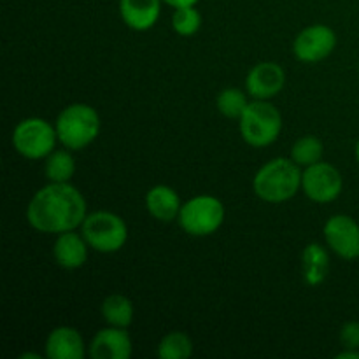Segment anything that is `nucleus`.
Masks as SVG:
<instances>
[{
    "mask_svg": "<svg viewBox=\"0 0 359 359\" xmlns=\"http://www.w3.org/2000/svg\"><path fill=\"white\" fill-rule=\"evenodd\" d=\"M88 205L79 189L70 182H49L30 200L27 219L42 233H65L83 224Z\"/></svg>",
    "mask_w": 359,
    "mask_h": 359,
    "instance_id": "obj_1",
    "label": "nucleus"
},
{
    "mask_svg": "<svg viewBox=\"0 0 359 359\" xmlns=\"http://www.w3.org/2000/svg\"><path fill=\"white\" fill-rule=\"evenodd\" d=\"M302 188L300 165L291 158H273L256 172L252 189L269 203H283L293 198Z\"/></svg>",
    "mask_w": 359,
    "mask_h": 359,
    "instance_id": "obj_2",
    "label": "nucleus"
},
{
    "mask_svg": "<svg viewBox=\"0 0 359 359\" xmlns=\"http://www.w3.org/2000/svg\"><path fill=\"white\" fill-rule=\"evenodd\" d=\"M55 126L65 149L81 151L100 133V116L91 105L72 104L60 112Z\"/></svg>",
    "mask_w": 359,
    "mask_h": 359,
    "instance_id": "obj_3",
    "label": "nucleus"
},
{
    "mask_svg": "<svg viewBox=\"0 0 359 359\" xmlns=\"http://www.w3.org/2000/svg\"><path fill=\"white\" fill-rule=\"evenodd\" d=\"M241 135L249 146L266 147L277 140L283 130V118L269 100H252L238 119Z\"/></svg>",
    "mask_w": 359,
    "mask_h": 359,
    "instance_id": "obj_4",
    "label": "nucleus"
},
{
    "mask_svg": "<svg viewBox=\"0 0 359 359\" xmlns=\"http://www.w3.org/2000/svg\"><path fill=\"white\" fill-rule=\"evenodd\" d=\"M81 233L91 249L104 255L118 252L128 241L126 223L114 212L98 210L88 214L81 224Z\"/></svg>",
    "mask_w": 359,
    "mask_h": 359,
    "instance_id": "obj_5",
    "label": "nucleus"
},
{
    "mask_svg": "<svg viewBox=\"0 0 359 359\" xmlns=\"http://www.w3.org/2000/svg\"><path fill=\"white\" fill-rule=\"evenodd\" d=\"M179 226L191 237H207L216 233L224 223V205L219 198L198 195L182 203Z\"/></svg>",
    "mask_w": 359,
    "mask_h": 359,
    "instance_id": "obj_6",
    "label": "nucleus"
},
{
    "mask_svg": "<svg viewBox=\"0 0 359 359\" xmlns=\"http://www.w3.org/2000/svg\"><path fill=\"white\" fill-rule=\"evenodd\" d=\"M56 140V126L42 118L23 119L13 132L14 149L27 160H42L49 156L55 151Z\"/></svg>",
    "mask_w": 359,
    "mask_h": 359,
    "instance_id": "obj_7",
    "label": "nucleus"
},
{
    "mask_svg": "<svg viewBox=\"0 0 359 359\" xmlns=\"http://www.w3.org/2000/svg\"><path fill=\"white\" fill-rule=\"evenodd\" d=\"M342 174L333 165L318 161L302 172V189L316 203H330L342 193Z\"/></svg>",
    "mask_w": 359,
    "mask_h": 359,
    "instance_id": "obj_8",
    "label": "nucleus"
},
{
    "mask_svg": "<svg viewBox=\"0 0 359 359\" xmlns=\"http://www.w3.org/2000/svg\"><path fill=\"white\" fill-rule=\"evenodd\" d=\"M337 46V34L328 25L304 28L293 42V53L300 62L316 63L328 58Z\"/></svg>",
    "mask_w": 359,
    "mask_h": 359,
    "instance_id": "obj_9",
    "label": "nucleus"
},
{
    "mask_svg": "<svg viewBox=\"0 0 359 359\" xmlns=\"http://www.w3.org/2000/svg\"><path fill=\"white\" fill-rule=\"evenodd\" d=\"M325 241L335 255L344 259L359 258V224L347 214L332 216L325 224Z\"/></svg>",
    "mask_w": 359,
    "mask_h": 359,
    "instance_id": "obj_10",
    "label": "nucleus"
},
{
    "mask_svg": "<svg viewBox=\"0 0 359 359\" xmlns=\"http://www.w3.org/2000/svg\"><path fill=\"white\" fill-rule=\"evenodd\" d=\"M286 72L276 62H262L249 70L245 77V90L256 100H270L283 91Z\"/></svg>",
    "mask_w": 359,
    "mask_h": 359,
    "instance_id": "obj_11",
    "label": "nucleus"
},
{
    "mask_svg": "<svg viewBox=\"0 0 359 359\" xmlns=\"http://www.w3.org/2000/svg\"><path fill=\"white\" fill-rule=\"evenodd\" d=\"M88 353L93 359H130L133 353L132 339L126 328L109 326L93 337Z\"/></svg>",
    "mask_w": 359,
    "mask_h": 359,
    "instance_id": "obj_12",
    "label": "nucleus"
},
{
    "mask_svg": "<svg viewBox=\"0 0 359 359\" xmlns=\"http://www.w3.org/2000/svg\"><path fill=\"white\" fill-rule=\"evenodd\" d=\"M163 0H119V14L132 30L146 32L156 25Z\"/></svg>",
    "mask_w": 359,
    "mask_h": 359,
    "instance_id": "obj_13",
    "label": "nucleus"
},
{
    "mask_svg": "<svg viewBox=\"0 0 359 359\" xmlns=\"http://www.w3.org/2000/svg\"><path fill=\"white\" fill-rule=\"evenodd\" d=\"M46 356L49 359H81L84 356V340L76 328L58 326L46 340Z\"/></svg>",
    "mask_w": 359,
    "mask_h": 359,
    "instance_id": "obj_14",
    "label": "nucleus"
},
{
    "mask_svg": "<svg viewBox=\"0 0 359 359\" xmlns=\"http://www.w3.org/2000/svg\"><path fill=\"white\" fill-rule=\"evenodd\" d=\"M88 242L84 241L83 233L76 231H65L60 233L53 245V256L60 266L67 270H76L86 263L88 259Z\"/></svg>",
    "mask_w": 359,
    "mask_h": 359,
    "instance_id": "obj_15",
    "label": "nucleus"
},
{
    "mask_svg": "<svg viewBox=\"0 0 359 359\" xmlns=\"http://www.w3.org/2000/svg\"><path fill=\"white\" fill-rule=\"evenodd\" d=\"M146 207L147 212L156 221H160V223H172V221L179 217L182 203L174 188L158 184L147 191Z\"/></svg>",
    "mask_w": 359,
    "mask_h": 359,
    "instance_id": "obj_16",
    "label": "nucleus"
},
{
    "mask_svg": "<svg viewBox=\"0 0 359 359\" xmlns=\"http://www.w3.org/2000/svg\"><path fill=\"white\" fill-rule=\"evenodd\" d=\"M302 269H304V280L309 286H319L325 283L330 272V256L321 244H309L302 255Z\"/></svg>",
    "mask_w": 359,
    "mask_h": 359,
    "instance_id": "obj_17",
    "label": "nucleus"
},
{
    "mask_svg": "<svg viewBox=\"0 0 359 359\" xmlns=\"http://www.w3.org/2000/svg\"><path fill=\"white\" fill-rule=\"evenodd\" d=\"M100 311L109 326L128 328L133 321V304L123 294H109L102 302Z\"/></svg>",
    "mask_w": 359,
    "mask_h": 359,
    "instance_id": "obj_18",
    "label": "nucleus"
},
{
    "mask_svg": "<svg viewBox=\"0 0 359 359\" xmlns=\"http://www.w3.org/2000/svg\"><path fill=\"white\" fill-rule=\"evenodd\" d=\"M74 172H76V160L69 151L55 149L49 156H46L44 174L49 182H69Z\"/></svg>",
    "mask_w": 359,
    "mask_h": 359,
    "instance_id": "obj_19",
    "label": "nucleus"
},
{
    "mask_svg": "<svg viewBox=\"0 0 359 359\" xmlns=\"http://www.w3.org/2000/svg\"><path fill=\"white\" fill-rule=\"evenodd\" d=\"M193 354V342L184 332L167 333L158 344L161 359H188Z\"/></svg>",
    "mask_w": 359,
    "mask_h": 359,
    "instance_id": "obj_20",
    "label": "nucleus"
},
{
    "mask_svg": "<svg viewBox=\"0 0 359 359\" xmlns=\"http://www.w3.org/2000/svg\"><path fill=\"white\" fill-rule=\"evenodd\" d=\"M323 153H325V146L321 140L314 135H305L293 144L290 158L300 167H311L321 161Z\"/></svg>",
    "mask_w": 359,
    "mask_h": 359,
    "instance_id": "obj_21",
    "label": "nucleus"
},
{
    "mask_svg": "<svg viewBox=\"0 0 359 359\" xmlns=\"http://www.w3.org/2000/svg\"><path fill=\"white\" fill-rule=\"evenodd\" d=\"M216 104L217 111L223 116H226L230 119H241V116L244 114L249 102L242 90H238V88H226V90H223L217 95Z\"/></svg>",
    "mask_w": 359,
    "mask_h": 359,
    "instance_id": "obj_22",
    "label": "nucleus"
},
{
    "mask_svg": "<svg viewBox=\"0 0 359 359\" xmlns=\"http://www.w3.org/2000/svg\"><path fill=\"white\" fill-rule=\"evenodd\" d=\"M202 27V14L198 13V9H195V6H186V7H177L174 9L172 14V28L177 35L181 37H191Z\"/></svg>",
    "mask_w": 359,
    "mask_h": 359,
    "instance_id": "obj_23",
    "label": "nucleus"
},
{
    "mask_svg": "<svg viewBox=\"0 0 359 359\" xmlns=\"http://www.w3.org/2000/svg\"><path fill=\"white\" fill-rule=\"evenodd\" d=\"M340 342L346 349H359V321H347L342 326Z\"/></svg>",
    "mask_w": 359,
    "mask_h": 359,
    "instance_id": "obj_24",
    "label": "nucleus"
},
{
    "mask_svg": "<svg viewBox=\"0 0 359 359\" xmlns=\"http://www.w3.org/2000/svg\"><path fill=\"white\" fill-rule=\"evenodd\" d=\"M167 6L174 7V9H177V7H186V6H196V4L200 2V0H163Z\"/></svg>",
    "mask_w": 359,
    "mask_h": 359,
    "instance_id": "obj_25",
    "label": "nucleus"
},
{
    "mask_svg": "<svg viewBox=\"0 0 359 359\" xmlns=\"http://www.w3.org/2000/svg\"><path fill=\"white\" fill-rule=\"evenodd\" d=\"M337 359H359V349H346L337 354Z\"/></svg>",
    "mask_w": 359,
    "mask_h": 359,
    "instance_id": "obj_26",
    "label": "nucleus"
},
{
    "mask_svg": "<svg viewBox=\"0 0 359 359\" xmlns=\"http://www.w3.org/2000/svg\"><path fill=\"white\" fill-rule=\"evenodd\" d=\"M28 358L41 359V356H39V354H34V353H25V354H21V356H20V359H28Z\"/></svg>",
    "mask_w": 359,
    "mask_h": 359,
    "instance_id": "obj_27",
    "label": "nucleus"
},
{
    "mask_svg": "<svg viewBox=\"0 0 359 359\" xmlns=\"http://www.w3.org/2000/svg\"><path fill=\"white\" fill-rule=\"evenodd\" d=\"M356 160H358V163H359V140L356 142Z\"/></svg>",
    "mask_w": 359,
    "mask_h": 359,
    "instance_id": "obj_28",
    "label": "nucleus"
}]
</instances>
